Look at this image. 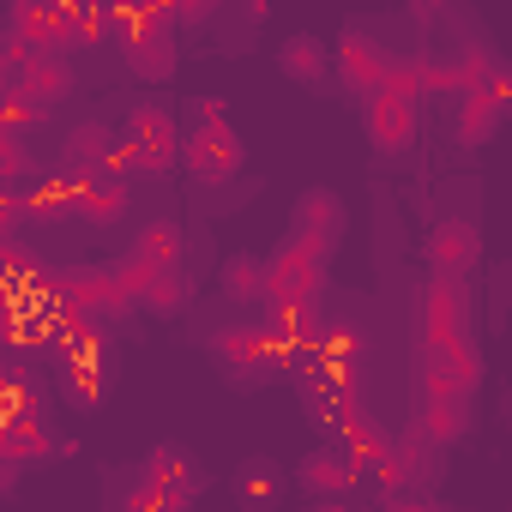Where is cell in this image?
<instances>
[{
    "instance_id": "cell-5",
    "label": "cell",
    "mask_w": 512,
    "mask_h": 512,
    "mask_svg": "<svg viewBox=\"0 0 512 512\" xmlns=\"http://www.w3.org/2000/svg\"><path fill=\"white\" fill-rule=\"evenodd\" d=\"M416 380H422V398H470L482 386V350L470 338L422 344L416 350Z\"/></svg>"
},
{
    "instance_id": "cell-28",
    "label": "cell",
    "mask_w": 512,
    "mask_h": 512,
    "mask_svg": "<svg viewBox=\"0 0 512 512\" xmlns=\"http://www.w3.org/2000/svg\"><path fill=\"white\" fill-rule=\"evenodd\" d=\"M217 7H211V0H187V7H175V25H205Z\"/></svg>"
},
{
    "instance_id": "cell-31",
    "label": "cell",
    "mask_w": 512,
    "mask_h": 512,
    "mask_svg": "<svg viewBox=\"0 0 512 512\" xmlns=\"http://www.w3.org/2000/svg\"><path fill=\"white\" fill-rule=\"evenodd\" d=\"M308 512H356V506H350V500H314Z\"/></svg>"
},
{
    "instance_id": "cell-8",
    "label": "cell",
    "mask_w": 512,
    "mask_h": 512,
    "mask_svg": "<svg viewBox=\"0 0 512 512\" xmlns=\"http://www.w3.org/2000/svg\"><path fill=\"white\" fill-rule=\"evenodd\" d=\"M392 67H398V55L386 49V43H374L362 25L356 31H344L338 37V85L350 91V97H380L386 91V79H392Z\"/></svg>"
},
{
    "instance_id": "cell-6",
    "label": "cell",
    "mask_w": 512,
    "mask_h": 512,
    "mask_svg": "<svg viewBox=\"0 0 512 512\" xmlns=\"http://www.w3.org/2000/svg\"><path fill=\"white\" fill-rule=\"evenodd\" d=\"M55 290H61V302H67L79 320H91V326H109V320H121V314L139 308V302L115 284L109 266H73V272H55Z\"/></svg>"
},
{
    "instance_id": "cell-27",
    "label": "cell",
    "mask_w": 512,
    "mask_h": 512,
    "mask_svg": "<svg viewBox=\"0 0 512 512\" xmlns=\"http://www.w3.org/2000/svg\"><path fill=\"white\" fill-rule=\"evenodd\" d=\"M368 476H374V482H380L386 494H398V488H404V452L392 446V452H386V458H380V464H374Z\"/></svg>"
},
{
    "instance_id": "cell-7",
    "label": "cell",
    "mask_w": 512,
    "mask_h": 512,
    "mask_svg": "<svg viewBox=\"0 0 512 512\" xmlns=\"http://www.w3.org/2000/svg\"><path fill=\"white\" fill-rule=\"evenodd\" d=\"M422 260H428V278L464 284V272L482 266V223L476 217H440L422 241Z\"/></svg>"
},
{
    "instance_id": "cell-2",
    "label": "cell",
    "mask_w": 512,
    "mask_h": 512,
    "mask_svg": "<svg viewBox=\"0 0 512 512\" xmlns=\"http://www.w3.org/2000/svg\"><path fill=\"white\" fill-rule=\"evenodd\" d=\"M211 356L223 362V380L235 392H260L278 368H284V350L272 344L266 326H217L211 332Z\"/></svg>"
},
{
    "instance_id": "cell-19",
    "label": "cell",
    "mask_w": 512,
    "mask_h": 512,
    "mask_svg": "<svg viewBox=\"0 0 512 512\" xmlns=\"http://www.w3.org/2000/svg\"><path fill=\"white\" fill-rule=\"evenodd\" d=\"M217 296L223 302H235V308H247V302H266V260L260 253H223L217 260Z\"/></svg>"
},
{
    "instance_id": "cell-20",
    "label": "cell",
    "mask_w": 512,
    "mask_h": 512,
    "mask_svg": "<svg viewBox=\"0 0 512 512\" xmlns=\"http://www.w3.org/2000/svg\"><path fill=\"white\" fill-rule=\"evenodd\" d=\"M145 476H151V482H157V488H163L175 506H187V500L205 488V470H199V464H193L181 446H157V452L145 458Z\"/></svg>"
},
{
    "instance_id": "cell-10",
    "label": "cell",
    "mask_w": 512,
    "mask_h": 512,
    "mask_svg": "<svg viewBox=\"0 0 512 512\" xmlns=\"http://www.w3.org/2000/svg\"><path fill=\"white\" fill-rule=\"evenodd\" d=\"M290 476H296V488H308L314 500H350V488L362 482V464H356L338 440H326V446H308Z\"/></svg>"
},
{
    "instance_id": "cell-21",
    "label": "cell",
    "mask_w": 512,
    "mask_h": 512,
    "mask_svg": "<svg viewBox=\"0 0 512 512\" xmlns=\"http://www.w3.org/2000/svg\"><path fill=\"white\" fill-rule=\"evenodd\" d=\"M73 211L85 217V223H115L121 211H127V181L121 175H79L73 181Z\"/></svg>"
},
{
    "instance_id": "cell-11",
    "label": "cell",
    "mask_w": 512,
    "mask_h": 512,
    "mask_svg": "<svg viewBox=\"0 0 512 512\" xmlns=\"http://www.w3.org/2000/svg\"><path fill=\"white\" fill-rule=\"evenodd\" d=\"M362 127H368V145H374L380 157H404V151L416 145L422 115H416V103H410V97L380 91V97H368V103H362Z\"/></svg>"
},
{
    "instance_id": "cell-15",
    "label": "cell",
    "mask_w": 512,
    "mask_h": 512,
    "mask_svg": "<svg viewBox=\"0 0 512 512\" xmlns=\"http://www.w3.org/2000/svg\"><path fill=\"white\" fill-rule=\"evenodd\" d=\"M506 121V103H500V91H494V79H482V85H470L464 97H458V115H452V139L464 145V151H482L488 139H494V127Z\"/></svg>"
},
{
    "instance_id": "cell-23",
    "label": "cell",
    "mask_w": 512,
    "mask_h": 512,
    "mask_svg": "<svg viewBox=\"0 0 512 512\" xmlns=\"http://www.w3.org/2000/svg\"><path fill=\"white\" fill-rule=\"evenodd\" d=\"M61 440L49 434V422L37 416H7V434H0V458H13V464H31V458H55Z\"/></svg>"
},
{
    "instance_id": "cell-29",
    "label": "cell",
    "mask_w": 512,
    "mask_h": 512,
    "mask_svg": "<svg viewBox=\"0 0 512 512\" xmlns=\"http://www.w3.org/2000/svg\"><path fill=\"white\" fill-rule=\"evenodd\" d=\"M386 512H434V500H416V494H392Z\"/></svg>"
},
{
    "instance_id": "cell-12",
    "label": "cell",
    "mask_w": 512,
    "mask_h": 512,
    "mask_svg": "<svg viewBox=\"0 0 512 512\" xmlns=\"http://www.w3.org/2000/svg\"><path fill=\"white\" fill-rule=\"evenodd\" d=\"M470 290L452 278H428L422 290V344H458L470 338Z\"/></svg>"
},
{
    "instance_id": "cell-24",
    "label": "cell",
    "mask_w": 512,
    "mask_h": 512,
    "mask_svg": "<svg viewBox=\"0 0 512 512\" xmlns=\"http://www.w3.org/2000/svg\"><path fill=\"white\" fill-rule=\"evenodd\" d=\"M133 253H139L151 272H181V223H169V217L145 223V229L133 235Z\"/></svg>"
},
{
    "instance_id": "cell-18",
    "label": "cell",
    "mask_w": 512,
    "mask_h": 512,
    "mask_svg": "<svg viewBox=\"0 0 512 512\" xmlns=\"http://www.w3.org/2000/svg\"><path fill=\"white\" fill-rule=\"evenodd\" d=\"M278 73H284L290 85H326V73H332V49H326L314 31H290V37L278 43Z\"/></svg>"
},
{
    "instance_id": "cell-13",
    "label": "cell",
    "mask_w": 512,
    "mask_h": 512,
    "mask_svg": "<svg viewBox=\"0 0 512 512\" xmlns=\"http://www.w3.org/2000/svg\"><path fill=\"white\" fill-rule=\"evenodd\" d=\"M115 151H121V127H109V121H79V127H67V139H61V175H103L109 163H115Z\"/></svg>"
},
{
    "instance_id": "cell-22",
    "label": "cell",
    "mask_w": 512,
    "mask_h": 512,
    "mask_svg": "<svg viewBox=\"0 0 512 512\" xmlns=\"http://www.w3.org/2000/svg\"><path fill=\"white\" fill-rule=\"evenodd\" d=\"M470 428V398H422L416 404V434L428 446H452Z\"/></svg>"
},
{
    "instance_id": "cell-17",
    "label": "cell",
    "mask_w": 512,
    "mask_h": 512,
    "mask_svg": "<svg viewBox=\"0 0 512 512\" xmlns=\"http://www.w3.org/2000/svg\"><path fill=\"white\" fill-rule=\"evenodd\" d=\"M103 398H109V356H103V338H97L85 350H67V404L97 410Z\"/></svg>"
},
{
    "instance_id": "cell-14",
    "label": "cell",
    "mask_w": 512,
    "mask_h": 512,
    "mask_svg": "<svg viewBox=\"0 0 512 512\" xmlns=\"http://www.w3.org/2000/svg\"><path fill=\"white\" fill-rule=\"evenodd\" d=\"M284 488H290V470L278 464V458H241L235 464V476H229V494H235V506L241 512H284L278 500H284Z\"/></svg>"
},
{
    "instance_id": "cell-4",
    "label": "cell",
    "mask_w": 512,
    "mask_h": 512,
    "mask_svg": "<svg viewBox=\"0 0 512 512\" xmlns=\"http://www.w3.org/2000/svg\"><path fill=\"white\" fill-rule=\"evenodd\" d=\"M326 253H314L308 241L284 235L272 253H266V302H320L326 290Z\"/></svg>"
},
{
    "instance_id": "cell-3",
    "label": "cell",
    "mask_w": 512,
    "mask_h": 512,
    "mask_svg": "<svg viewBox=\"0 0 512 512\" xmlns=\"http://www.w3.org/2000/svg\"><path fill=\"white\" fill-rule=\"evenodd\" d=\"M181 163H187V175H193L199 187H229V181L241 175L247 145H241V133L223 121V109H217V103L205 109V121H199V127H193V139L181 145Z\"/></svg>"
},
{
    "instance_id": "cell-1",
    "label": "cell",
    "mask_w": 512,
    "mask_h": 512,
    "mask_svg": "<svg viewBox=\"0 0 512 512\" xmlns=\"http://www.w3.org/2000/svg\"><path fill=\"white\" fill-rule=\"evenodd\" d=\"M121 25H127V37H121L127 73L145 79V85H169L175 67H181V49H175V7H145V13H127V7H121Z\"/></svg>"
},
{
    "instance_id": "cell-26",
    "label": "cell",
    "mask_w": 512,
    "mask_h": 512,
    "mask_svg": "<svg viewBox=\"0 0 512 512\" xmlns=\"http://www.w3.org/2000/svg\"><path fill=\"white\" fill-rule=\"evenodd\" d=\"M187 302H193V290H187L181 272H157V278L145 284V296H139V308H145L151 320H181Z\"/></svg>"
},
{
    "instance_id": "cell-9",
    "label": "cell",
    "mask_w": 512,
    "mask_h": 512,
    "mask_svg": "<svg viewBox=\"0 0 512 512\" xmlns=\"http://www.w3.org/2000/svg\"><path fill=\"white\" fill-rule=\"evenodd\" d=\"M290 235L308 241L314 253H326V260H332V253L344 247V235H350V211H344V199H338L332 187H308V193L296 199Z\"/></svg>"
},
{
    "instance_id": "cell-30",
    "label": "cell",
    "mask_w": 512,
    "mask_h": 512,
    "mask_svg": "<svg viewBox=\"0 0 512 512\" xmlns=\"http://www.w3.org/2000/svg\"><path fill=\"white\" fill-rule=\"evenodd\" d=\"M494 91H500V103H506V115H512V61L494 67Z\"/></svg>"
},
{
    "instance_id": "cell-16",
    "label": "cell",
    "mask_w": 512,
    "mask_h": 512,
    "mask_svg": "<svg viewBox=\"0 0 512 512\" xmlns=\"http://www.w3.org/2000/svg\"><path fill=\"white\" fill-rule=\"evenodd\" d=\"M260 326L272 332L278 350H314L326 320H320V302H266V320Z\"/></svg>"
},
{
    "instance_id": "cell-25",
    "label": "cell",
    "mask_w": 512,
    "mask_h": 512,
    "mask_svg": "<svg viewBox=\"0 0 512 512\" xmlns=\"http://www.w3.org/2000/svg\"><path fill=\"white\" fill-rule=\"evenodd\" d=\"M338 446H344V452H350V458L362 464V476H368V470H374V464H380V458L392 452V434H386V428H380V422H374V416L362 410V416H356V422H350V428L338 434Z\"/></svg>"
}]
</instances>
